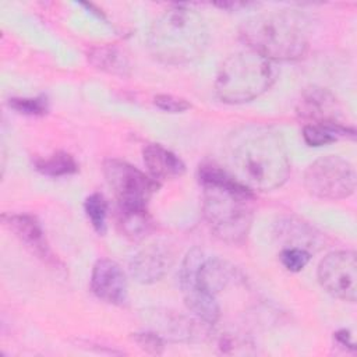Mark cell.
<instances>
[{"label":"cell","mask_w":357,"mask_h":357,"mask_svg":"<svg viewBox=\"0 0 357 357\" xmlns=\"http://www.w3.org/2000/svg\"><path fill=\"white\" fill-rule=\"evenodd\" d=\"M226 172L250 191L282 187L290 173L282 135L264 124H245L229 134L223 148Z\"/></svg>","instance_id":"6da1fadb"},{"label":"cell","mask_w":357,"mask_h":357,"mask_svg":"<svg viewBox=\"0 0 357 357\" xmlns=\"http://www.w3.org/2000/svg\"><path fill=\"white\" fill-rule=\"evenodd\" d=\"M204 187V216L213 234L225 243L241 244L252 223V191L236 181L226 169L199 166Z\"/></svg>","instance_id":"7a4b0ae2"},{"label":"cell","mask_w":357,"mask_h":357,"mask_svg":"<svg viewBox=\"0 0 357 357\" xmlns=\"http://www.w3.org/2000/svg\"><path fill=\"white\" fill-rule=\"evenodd\" d=\"M209 40L204 18L192 8L174 6L165 10L152 24L149 50L162 63L181 66L199 59Z\"/></svg>","instance_id":"3957f363"},{"label":"cell","mask_w":357,"mask_h":357,"mask_svg":"<svg viewBox=\"0 0 357 357\" xmlns=\"http://www.w3.org/2000/svg\"><path fill=\"white\" fill-rule=\"evenodd\" d=\"M247 47L268 60H296L308 49V21L294 10L254 15L240 26Z\"/></svg>","instance_id":"277c9868"},{"label":"cell","mask_w":357,"mask_h":357,"mask_svg":"<svg viewBox=\"0 0 357 357\" xmlns=\"http://www.w3.org/2000/svg\"><path fill=\"white\" fill-rule=\"evenodd\" d=\"M273 79L272 61L248 49L230 54L220 64L215 92L222 102L244 103L268 91Z\"/></svg>","instance_id":"5b68a950"},{"label":"cell","mask_w":357,"mask_h":357,"mask_svg":"<svg viewBox=\"0 0 357 357\" xmlns=\"http://www.w3.org/2000/svg\"><path fill=\"white\" fill-rule=\"evenodd\" d=\"M103 173L114 192L120 211H146L149 199L159 187L153 177L120 159L106 160Z\"/></svg>","instance_id":"8992f818"},{"label":"cell","mask_w":357,"mask_h":357,"mask_svg":"<svg viewBox=\"0 0 357 357\" xmlns=\"http://www.w3.org/2000/svg\"><path fill=\"white\" fill-rule=\"evenodd\" d=\"M305 190L322 199H343L356 190V172L350 162L328 155L312 162L304 173Z\"/></svg>","instance_id":"52a82bcc"},{"label":"cell","mask_w":357,"mask_h":357,"mask_svg":"<svg viewBox=\"0 0 357 357\" xmlns=\"http://www.w3.org/2000/svg\"><path fill=\"white\" fill-rule=\"evenodd\" d=\"M318 282L331 296L354 303L357 297V261L353 251L329 252L318 265Z\"/></svg>","instance_id":"ba28073f"},{"label":"cell","mask_w":357,"mask_h":357,"mask_svg":"<svg viewBox=\"0 0 357 357\" xmlns=\"http://www.w3.org/2000/svg\"><path fill=\"white\" fill-rule=\"evenodd\" d=\"M174 262V252L166 243L155 241L138 252L130 261L131 276L142 284L159 282L172 268Z\"/></svg>","instance_id":"9c48e42d"},{"label":"cell","mask_w":357,"mask_h":357,"mask_svg":"<svg viewBox=\"0 0 357 357\" xmlns=\"http://www.w3.org/2000/svg\"><path fill=\"white\" fill-rule=\"evenodd\" d=\"M142 321L148 331L155 332L163 340L191 342L198 336L197 322L174 311L152 308L142 312Z\"/></svg>","instance_id":"30bf717a"},{"label":"cell","mask_w":357,"mask_h":357,"mask_svg":"<svg viewBox=\"0 0 357 357\" xmlns=\"http://www.w3.org/2000/svg\"><path fill=\"white\" fill-rule=\"evenodd\" d=\"M91 289L96 297L110 304H121L127 298V278L121 266L107 258L96 261L91 275Z\"/></svg>","instance_id":"8fae6325"},{"label":"cell","mask_w":357,"mask_h":357,"mask_svg":"<svg viewBox=\"0 0 357 357\" xmlns=\"http://www.w3.org/2000/svg\"><path fill=\"white\" fill-rule=\"evenodd\" d=\"M297 113L308 124H332L340 123L342 107L328 89L312 86L303 92L297 105Z\"/></svg>","instance_id":"7c38bea8"},{"label":"cell","mask_w":357,"mask_h":357,"mask_svg":"<svg viewBox=\"0 0 357 357\" xmlns=\"http://www.w3.org/2000/svg\"><path fill=\"white\" fill-rule=\"evenodd\" d=\"M1 219L4 225L14 233V236L33 254L46 261L54 259L46 241L45 231L36 218L26 213H14L3 215Z\"/></svg>","instance_id":"4fadbf2b"},{"label":"cell","mask_w":357,"mask_h":357,"mask_svg":"<svg viewBox=\"0 0 357 357\" xmlns=\"http://www.w3.org/2000/svg\"><path fill=\"white\" fill-rule=\"evenodd\" d=\"M144 163L155 180H170L184 174V162L159 144H149L142 151Z\"/></svg>","instance_id":"5bb4252c"},{"label":"cell","mask_w":357,"mask_h":357,"mask_svg":"<svg viewBox=\"0 0 357 357\" xmlns=\"http://www.w3.org/2000/svg\"><path fill=\"white\" fill-rule=\"evenodd\" d=\"M354 138V128H349L343 123L332 124H305L303 128V138L310 146H322L337 141L343 137Z\"/></svg>","instance_id":"9a60e30c"},{"label":"cell","mask_w":357,"mask_h":357,"mask_svg":"<svg viewBox=\"0 0 357 357\" xmlns=\"http://www.w3.org/2000/svg\"><path fill=\"white\" fill-rule=\"evenodd\" d=\"M35 169L45 176L60 177L68 176L78 170L75 159L67 152H56L45 159H38L35 162Z\"/></svg>","instance_id":"2e32d148"},{"label":"cell","mask_w":357,"mask_h":357,"mask_svg":"<svg viewBox=\"0 0 357 357\" xmlns=\"http://www.w3.org/2000/svg\"><path fill=\"white\" fill-rule=\"evenodd\" d=\"M92 63L102 70L114 74H126L128 61L126 56L114 47H99L91 54Z\"/></svg>","instance_id":"e0dca14e"},{"label":"cell","mask_w":357,"mask_h":357,"mask_svg":"<svg viewBox=\"0 0 357 357\" xmlns=\"http://www.w3.org/2000/svg\"><path fill=\"white\" fill-rule=\"evenodd\" d=\"M86 216L92 225V227L95 229L96 233L99 234H105L106 229H107V201L106 198L99 194V192H93L91 194L84 204Z\"/></svg>","instance_id":"ac0fdd59"},{"label":"cell","mask_w":357,"mask_h":357,"mask_svg":"<svg viewBox=\"0 0 357 357\" xmlns=\"http://www.w3.org/2000/svg\"><path fill=\"white\" fill-rule=\"evenodd\" d=\"M120 225L126 236L142 238L151 229V220L146 211H120Z\"/></svg>","instance_id":"d6986e66"},{"label":"cell","mask_w":357,"mask_h":357,"mask_svg":"<svg viewBox=\"0 0 357 357\" xmlns=\"http://www.w3.org/2000/svg\"><path fill=\"white\" fill-rule=\"evenodd\" d=\"M279 259L287 271L300 272L310 262L311 252L300 247H284L279 254Z\"/></svg>","instance_id":"ffe728a7"},{"label":"cell","mask_w":357,"mask_h":357,"mask_svg":"<svg viewBox=\"0 0 357 357\" xmlns=\"http://www.w3.org/2000/svg\"><path fill=\"white\" fill-rule=\"evenodd\" d=\"M8 105L18 113L28 114V116H42L47 112V99L45 96L11 98Z\"/></svg>","instance_id":"44dd1931"},{"label":"cell","mask_w":357,"mask_h":357,"mask_svg":"<svg viewBox=\"0 0 357 357\" xmlns=\"http://www.w3.org/2000/svg\"><path fill=\"white\" fill-rule=\"evenodd\" d=\"M153 103L156 105V107L167 113H183L191 107L187 99L174 96V95H166V93L156 95L153 98Z\"/></svg>","instance_id":"7402d4cb"},{"label":"cell","mask_w":357,"mask_h":357,"mask_svg":"<svg viewBox=\"0 0 357 357\" xmlns=\"http://www.w3.org/2000/svg\"><path fill=\"white\" fill-rule=\"evenodd\" d=\"M132 339L138 343V346L141 349H144L145 351H148L151 354H160L163 351L165 340L152 331L134 333Z\"/></svg>","instance_id":"603a6c76"}]
</instances>
